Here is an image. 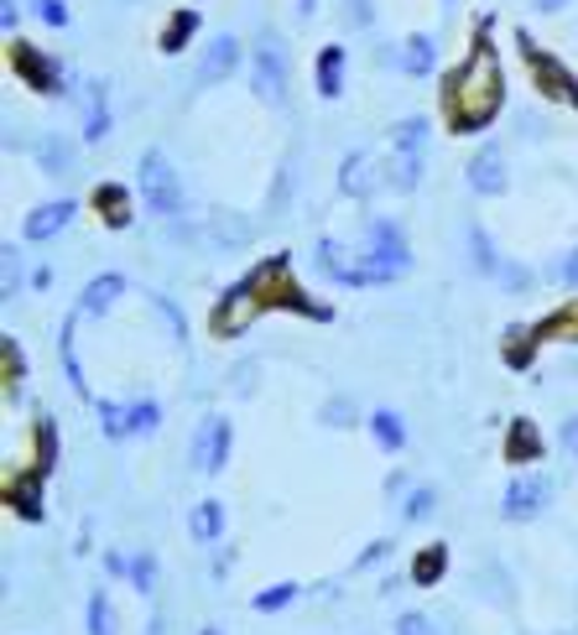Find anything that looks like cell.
I'll list each match as a JSON object with an SVG mask.
<instances>
[{"label":"cell","mask_w":578,"mask_h":635,"mask_svg":"<svg viewBox=\"0 0 578 635\" xmlns=\"http://www.w3.org/2000/svg\"><path fill=\"white\" fill-rule=\"evenodd\" d=\"M0 26H5V37H16V26H21V5H16V0H0Z\"/></svg>","instance_id":"7dc6e473"},{"label":"cell","mask_w":578,"mask_h":635,"mask_svg":"<svg viewBox=\"0 0 578 635\" xmlns=\"http://www.w3.org/2000/svg\"><path fill=\"white\" fill-rule=\"evenodd\" d=\"M230 448H235V427H230V417L209 412V417H199L193 437H188V464H193L203 479H214V475H224Z\"/></svg>","instance_id":"8992f818"},{"label":"cell","mask_w":578,"mask_h":635,"mask_svg":"<svg viewBox=\"0 0 578 635\" xmlns=\"http://www.w3.org/2000/svg\"><path fill=\"white\" fill-rule=\"evenodd\" d=\"M412 573H386L380 578V599H391V594H401V583H407Z\"/></svg>","instance_id":"681fc988"},{"label":"cell","mask_w":578,"mask_h":635,"mask_svg":"<svg viewBox=\"0 0 578 635\" xmlns=\"http://www.w3.org/2000/svg\"><path fill=\"white\" fill-rule=\"evenodd\" d=\"M397 68L407 79H433V68H438V37H433V32H412V37L401 42Z\"/></svg>","instance_id":"ac0fdd59"},{"label":"cell","mask_w":578,"mask_h":635,"mask_svg":"<svg viewBox=\"0 0 578 635\" xmlns=\"http://www.w3.org/2000/svg\"><path fill=\"white\" fill-rule=\"evenodd\" d=\"M496 287H500V292H511V298H521V292H532V287H537V277H532L521 260H500Z\"/></svg>","instance_id":"d590c367"},{"label":"cell","mask_w":578,"mask_h":635,"mask_svg":"<svg viewBox=\"0 0 578 635\" xmlns=\"http://www.w3.org/2000/svg\"><path fill=\"white\" fill-rule=\"evenodd\" d=\"M422 188V152H391V193Z\"/></svg>","instance_id":"d4e9b609"},{"label":"cell","mask_w":578,"mask_h":635,"mask_svg":"<svg viewBox=\"0 0 578 635\" xmlns=\"http://www.w3.org/2000/svg\"><path fill=\"white\" fill-rule=\"evenodd\" d=\"M547 334H553V338H578V302H568V308L547 323Z\"/></svg>","instance_id":"ee69618b"},{"label":"cell","mask_w":578,"mask_h":635,"mask_svg":"<svg viewBox=\"0 0 578 635\" xmlns=\"http://www.w3.org/2000/svg\"><path fill=\"white\" fill-rule=\"evenodd\" d=\"M292 193H298V146L281 157L277 178H271V199H266V219H287L292 209Z\"/></svg>","instance_id":"d6986e66"},{"label":"cell","mask_w":578,"mask_h":635,"mask_svg":"<svg viewBox=\"0 0 578 635\" xmlns=\"http://www.w3.org/2000/svg\"><path fill=\"white\" fill-rule=\"evenodd\" d=\"M193 32H199V11H173L162 26V53H182Z\"/></svg>","instance_id":"83f0119b"},{"label":"cell","mask_w":578,"mask_h":635,"mask_svg":"<svg viewBox=\"0 0 578 635\" xmlns=\"http://www.w3.org/2000/svg\"><path fill=\"white\" fill-rule=\"evenodd\" d=\"M558 443H563V448H568V454L578 458V417H568V422H563V427H558Z\"/></svg>","instance_id":"c3c4849f"},{"label":"cell","mask_w":578,"mask_h":635,"mask_svg":"<svg viewBox=\"0 0 578 635\" xmlns=\"http://www.w3.org/2000/svg\"><path fill=\"white\" fill-rule=\"evenodd\" d=\"M553 505V479L547 475H516L500 495V516L505 521H537Z\"/></svg>","instance_id":"9c48e42d"},{"label":"cell","mask_w":578,"mask_h":635,"mask_svg":"<svg viewBox=\"0 0 578 635\" xmlns=\"http://www.w3.org/2000/svg\"><path fill=\"white\" fill-rule=\"evenodd\" d=\"M443 104H448V120H454L459 131H479V125H490L496 110L505 104V68H500V53L485 37L469 47V58L459 63V74L448 79Z\"/></svg>","instance_id":"6da1fadb"},{"label":"cell","mask_w":578,"mask_h":635,"mask_svg":"<svg viewBox=\"0 0 578 635\" xmlns=\"http://www.w3.org/2000/svg\"><path fill=\"white\" fill-rule=\"evenodd\" d=\"M95 203L104 209V219H110V230H125V224H131V193H125V188H115V182H104L100 193H95Z\"/></svg>","instance_id":"f546056e"},{"label":"cell","mask_w":578,"mask_h":635,"mask_svg":"<svg viewBox=\"0 0 578 635\" xmlns=\"http://www.w3.org/2000/svg\"><path fill=\"white\" fill-rule=\"evenodd\" d=\"M359 266L376 277V287H391L397 277L412 271V245H407V230H401L391 214H370L365 219V239H359Z\"/></svg>","instance_id":"3957f363"},{"label":"cell","mask_w":578,"mask_h":635,"mask_svg":"<svg viewBox=\"0 0 578 635\" xmlns=\"http://www.w3.org/2000/svg\"><path fill=\"white\" fill-rule=\"evenodd\" d=\"M340 21H344V32H365V26H376V0H344Z\"/></svg>","instance_id":"60d3db41"},{"label":"cell","mask_w":578,"mask_h":635,"mask_svg":"<svg viewBox=\"0 0 578 635\" xmlns=\"http://www.w3.org/2000/svg\"><path fill=\"white\" fill-rule=\"evenodd\" d=\"M443 5H459V0H443Z\"/></svg>","instance_id":"680465c9"},{"label":"cell","mask_w":578,"mask_h":635,"mask_svg":"<svg viewBox=\"0 0 578 635\" xmlns=\"http://www.w3.org/2000/svg\"><path fill=\"white\" fill-rule=\"evenodd\" d=\"M95 417H100V433L110 437V443H120V437H131V422H125V401L100 397V401H95Z\"/></svg>","instance_id":"1f68e13d"},{"label":"cell","mask_w":578,"mask_h":635,"mask_svg":"<svg viewBox=\"0 0 578 635\" xmlns=\"http://www.w3.org/2000/svg\"><path fill=\"white\" fill-rule=\"evenodd\" d=\"M203 235H209L214 250H245V245L256 239V224H251L245 214H235V209H214L209 224H203Z\"/></svg>","instance_id":"9a60e30c"},{"label":"cell","mask_w":578,"mask_h":635,"mask_svg":"<svg viewBox=\"0 0 578 635\" xmlns=\"http://www.w3.org/2000/svg\"><path fill=\"white\" fill-rule=\"evenodd\" d=\"M319 422L329 427V433L355 427V401H349V397H329V401H323V412H319Z\"/></svg>","instance_id":"ab89813d"},{"label":"cell","mask_w":578,"mask_h":635,"mask_svg":"<svg viewBox=\"0 0 578 635\" xmlns=\"http://www.w3.org/2000/svg\"><path fill=\"white\" fill-rule=\"evenodd\" d=\"M464 250H469V266H475L479 277H490L496 281V271H500V250H496V239H490V230H485V224H469V230H464Z\"/></svg>","instance_id":"ffe728a7"},{"label":"cell","mask_w":578,"mask_h":635,"mask_svg":"<svg viewBox=\"0 0 578 635\" xmlns=\"http://www.w3.org/2000/svg\"><path fill=\"white\" fill-rule=\"evenodd\" d=\"M188 536L203 542V547H214V542L224 536V500H199L193 516H188Z\"/></svg>","instance_id":"7402d4cb"},{"label":"cell","mask_w":578,"mask_h":635,"mask_svg":"<svg viewBox=\"0 0 578 635\" xmlns=\"http://www.w3.org/2000/svg\"><path fill=\"white\" fill-rule=\"evenodd\" d=\"M505 448H511V458H516V464H537V458H542V437H537V427H532V422H516V427H511V443H505Z\"/></svg>","instance_id":"836d02e7"},{"label":"cell","mask_w":578,"mask_h":635,"mask_svg":"<svg viewBox=\"0 0 578 635\" xmlns=\"http://www.w3.org/2000/svg\"><path fill=\"white\" fill-rule=\"evenodd\" d=\"M380 557H391V542H386V536H380V542H370V547H365V553L349 562V573H359V568H376Z\"/></svg>","instance_id":"bcb514c9"},{"label":"cell","mask_w":578,"mask_h":635,"mask_svg":"<svg viewBox=\"0 0 578 635\" xmlns=\"http://www.w3.org/2000/svg\"><path fill=\"white\" fill-rule=\"evenodd\" d=\"M391 635H438V625H433L427 615H418V610H407V615L397 620V631H391Z\"/></svg>","instance_id":"f6af8a7d"},{"label":"cell","mask_w":578,"mask_h":635,"mask_svg":"<svg viewBox=\"0 0 578 635\" xmlns=\"http://www.w3.org/2000/svg\"><path fill=\"white\" fill-rule=\"evenodd\" d=\"M391 188V157H376V152H349L340 161V193L355 203H370L376 193Z\"/></svg>","instance_id":"52a82bcc"},{"label":"cell","mask_w":578,"mask_h":635,"mask_svg":"<svg viewBox=\"0 0 578 635\" xmlns=\"http://www.w3.org/2000/svg\"><path fill=\"white\" fill-rule=\"evenodd\" d=\"M313 5H319V0H298V11H302V16H313Z\"/></svg>","instance_id":"9f6ffc18"},{"label":"cell","mask_w":578,"mask_h":635,"mask_svg":"<svg viewBox=\"0 0 578 635\" xmlns=\"http://www.w3.org/2000/svg\"><path fill=\"white\" fill-rule=\"evenodd\" d=\"M84 631L89 635H115V604H110L104 589H95L89 604H84Z\"/></svg>","instance_id":"4316f807"},{"label":"cell","mask_w":578,"mask_h":635,"mask_svg":"<svg viewBox=\"0 0 578 635\" xmlns=\"http://www.w3.org/2000/svg\"><path fill=\"white\" fill-rule=\"evenodd\" d=\"M313 271H319V277H329L334 287H349V277L359 271V256H349L340 239L323 235L319 245H313Z\"/></svg>","instance_id":"e0dca14e"},{"label":"cell","mask_w":578,"mask_h":635,"mask_svg":"<svg viewBox=\"0 0 578 635\" xmlns=\"http://www.w3.org/2000/svg\"><path fill=\"white\" fill-rule=\"evenodd\" d=\"M146 635H167V620L152 615V620H146Z\"/></svg>","instance_id":"11a10c76"},{"label":"cell","mask_w":578,"mask_h":635,"mask_svg":"<svg viewBox=\"0 0 578 635\" xmlns=\"http://www.w3.org/2000/svg\"><path fill=\"white\" fill-rule=\"evenodd\" d=\"M443 573H448V553H443V547H422L418 562H412V583L427 589V583H438Z\"/></svg>","instance_id":"e575fe53"},{"label":"cell","mask_w":578,"mask_h":635,"mask_svg":"<svg viewBox=\"0 0 578 635\" xmlns=\"http://www.w3.org/2000/svg\"><path fill=\"white\" fill-rule=\"evenodd\" d=\"M240 63H245V47H240L235 32H220V37L203 47L199 68H193V83L199 89H214V83H230L240 74Z\"/></svg>","instance_id":"30bf717a"},{"label":"cell","mask_w":578,"mask_h":635,"mask_svg":"<svg viewBox=\"0 0 578 635\" xmlns=\"http://www.w3.org/2000/svg\"><path fill=\"white\" fill-rule=\"evenodd\" d=\"M464 182H469V193L475 199H500L505 188H511V172H505V152H500L496 141L490 146H479L469 167H464Z\"/></svg>","instance_id":"8fae6325"},{"label":"cell","mask_w":578,"mask_h":635,"mask_svg":"<svg viewBox=\"0 0 578 635\" xmlns=\"http://www.w3.org/2000/svg\"><path fill=\"white\" fill-rule=\"evenodd\" d=\"M104 568H110V573H131V557H120V553H110V557H104Z\"/></svg>","instance_id":"f907efd6"},{"label":"cell","mask_w":578,"mask_h":635,"mask_svg":"<svg viewBox=\"0 0 578 635\" xmlns=\"http://www.w3.org/2000/svg\"><path fill=\"white\" fill-rule=\"evenodd\" d=\"M79 104H84V141L100 146V141L110 136V83L89 79L84 83V94H79Z\"/></svg>","instance_id":"2e32d148"},{"label":"cell","mask_w":578,"mask_h":635,"mask_svg":"<svg viewBox=\"0 0 578 635\" xmlns=\"http://www.w3.org/2000/svg\"><path fill=\"white\" fill-rule=\"evenodd\" d=\"M245 68H251V94H256L260 104H271V110H287V104H292V53H287L277 26H260Z\"/></svg>","instance_id":"277c9868"},{"label":"cell","mask_w":578,"mask_h":635,"mask_svg":"<svg viewBox=\"0 0 578 635\" xmlns=\"http://www.w3.org/2000/svg\"><path fill=\"white\" fill-rule=\"evenodd\" d=\"M131 589H136V594H157V553H146V547H141L136 557H131Z\"/></svg>","instance_id":"8d00e7d4"},{"label":"cell","mask_w":578,"mask_h":635,"mask_svg":"<svg viewBox=\"0 0 578 635\" xmlns=\"http://www.w3.org/2000/svg\"><path fill=\"white\" fill-rule=\"evenodd\" d=\"M277 287H287V266H281V260L260 266V271H251L240 287H230L224 302L214 308V338H240V334H245V328H251V323L277 302V298H271Z\"/></svg>","instance_id":"7a4b0ae2"},{"label":"cell","mask_w":578,"mask_h":635,"mask_svg":"<svg viewBox=\"0 0 578 635\" xmlns=\"http://www.w3.org/2000/svg\"><path fill=\"white\" fill-rule=\"evenodd\" d=\"M427 136H433V125H427L422 115H407V120L391 125V152H422Z\"/></svg>","instance_id":"484cf974"},{"label":"cell","mask_w":578,"mask_h":635,"mask_svg":"<svg viewBox=\"0 0 578 635\" xmlns=\"http://www.w3.org/2000/svg\"><path fill=\"white\" fill-rule=\"evenodd\" d=\"M199 635H224V631H220V625H203V631H199Z\"/></svg>","instance_id":"6f0895ef"},{"label":"cell","mask_w":578,"mask_h":635,"mask_svg":"<svg viewBox=\"0 0 578 635\" xmlns=\"http://www.w3.org/2000/svg\"><path fill=\"white\" fill-rule=\"evenodd\" d=\"M532 68H537V79H542V94L547 100H568V104H578V94H574V79L563 74L553 58H542V53H532Z\"/></svg>","instance_id":"cb8c5ba5"},{"label":"cell","mask_w":578,"mask_h":635,"mask_svg":"<svg viewBox=\"0 0 578 635\" xmlns=\"http://www.w3.org/2000/svg\"><path fill=\"white\" fill-rule=\"evenodd\" d=\"M125 292H131V281L120 277V271H104V277H95L79 292V302H74V318H79V323H89V318L115 313V302L125 298Z\"/></svg>","instance_id":"5bb4252c"},{"label":"cell","mask_w":578,"mask_h":635,"mask_svg":"<svg viewBox=\"0 0 578 635\" xmlns=\"http://www.w3.org/2000/svg\"><path fill=\"white\" fill-rule=\"evenodd\" d=\"M32 161L42 167V178H74L79 172V146L63 136V131H42L32 141Z\"/></svg>","instance_id":"7c38bea8"},{"label":"cell","mask_w":578,"mask_h":635,"mask_svg":"<svg viewBox=\"0 0 578 635\" xmlns=\"http://www.w3.org/2000/svg\"><path fill=\"white\" fill-rule=\"evenodd\" d=\"M256 376H260V359H240L230 370V391L235 397H256Z\"/></svg>","instance_id":"b9f144b4"},{"label":"cell","mask_w":578,"mask_h":635,"mask_svg":"<svg viewBox=\"0 0 578 635\" xmlns=\"http://www.w3.org/2000/svg\"><path fill=\"white\" fill-rule=\"evenodd\" d=\"M230 562H235V557H230V553H214V562H209V573H214V578H224V573H230Z\"/></svg>","instance_id":"816d5d0a"},{"label":"cell","mask_w":578,"mask_h":635,"mask_svg":"<svg viewBox=\"0 0 578 635\" xmlns=\"http://www.w3.org/2000/svg\"><path fill=\"white\" fill-rule=\"evenodd\" d=\"M319 94L323 100H340L344 94V47L340 42H329L319 53Z\"/></svg>","instance_id":"603a6c76"},{"label":"cell","mask_w":578,"mask_h":635,"mask_svg":"<svg viewBox=\"0 0 578 635\" xmlns=\"http://www.w3.org/2000/svg\"><path fill=\"white\" fill-rule=\"evenodd\" d=\"M365 427H370L380 454H401V448H407V422H401V412H391V406H376Z\"/></svg>","instance_id":"44dd1931"},{"label":"cell","mask_w":578,"mask_h":635,"mask_svg":"<svg viewBox=\"0 0 578 635\" xmlns=\"http://www.w3.org/2000/svg\"><path fill=\"white\" fill-rule=\"evenodd\" d=\"M0 256H5V271H0V298L11 302V298H21V287H26V256H21L16 245H5Z\"/></svg>","instance_id":"d6a6232c"},{"label":"cell","mask_w":578,"mask_h":635,"mask_svg":"<svg viewBox=\"0 0 578 635\" xmlns=\"http://www.w3.org/2000/svg\"><path fill=\"white\" fill-rule=\"evenodd\" d=\"M125 422H131V437H152L162 427V401H152V397L125 401Z\"/></svg>","instance_id":"f1b7e54d"},{"label":"cell","mask_w":578,"mask_h":635,"mask_svg":"<svg viewBox=\"0 0 578 635\" xmlns=\"http://www.w3.org/2000/svg\"><path fill=\"white\" fill-rule=\"evenodd\" d=\"M433 511H438V490H433V484H418V490H407V495H401V521H407V526L427 521Z\"/></svg>","instance_id":"4dcf8cb0"},{"label":"cell","mask_w":578,"mask_h":635,"mask_svg":"<svg viewBox=\"0 0 578 635\" xmlns=\"http://www.w3.org/2000/svg\"><path fill=\"white\" fill-rule=\"evenodd\" d=\"M141 203H146V214L152 219H173L182 214V178L173 172V161H167V152L162 146H152V152H141Z\"/></svg>","instance_id":"5b68a950"},{"label":"cell","mask_w":578,"mask_h":635,"mask_svg":"<svg viewBox=\"0 0 578 635\" xmlns=\"http://www.w3.org/2000/svg\"><path fill=\"white\" fill-rule=\"evenodd\" d=\"M32 16L42 21V26H68V0H32Z\"/></svg>","instance_id":"7bdbcfd3"},{"label":"cell","mask_w":578,"mask_h":635,"mask_svg":"<svg viewBox=\"0 0 578 635\" xmlns=\"http://www.w3.org/2000/svg\"><path fill=\"white\" fill-rule=\"evenodd\" d=\"M302 594V583H271V589H260L251 604H256L260 615H277V610H287V604H298Z\"/></svg>","instance_id":"74e56055"},{"label":"cell","mask_w":578,"mask_h":635,"mask_svg":"<svg viewBox=\"0 0 578 635\" xmlns=\"http://www.w3.org/2000/svg\"><path fill=\"white\" fill-rule=\"evenodd\" d=\"M11 74L26 89H37V94H58L63 89V68L53 63V53H42V47H32L21 37H11Z\"/></svg>","instance_id":"ba28073f"},{"label":"cell","mask_w":578,"mask_h":635,"mask_svg":"<svg viewBox=\"0 0 578 635\" xmlns=\"http://www.w3.org/2000/svg\"><path fill=\"white\" fill-rule=\"evenodd\" d=\"M74 214H79V203L74 199H53V203H37L32 214L21 219V235L32 239V245H47V239H58L68 224H74Z\"/></svg>","instance_id":"4fadbf2b"},{"label":"cell","mask_w":578,"mask_h":635,"mask_svg":"<svg viewBox=\"0 0 578 635\" xmlns=\"http://www.w3.org/2000/svg\"><path fill=\"white\" fill-rule=\"evenodd\" d=\"M563 5H574V0H537V11H547V16H558Z\"/></svg>","instance_id":"db71d44e"},{"label":"cell","mask_w":578,"mask_h":635,"mask_svg":"<svg viewBox=\"0 0 578 635\" xmlns=\"http://www.w3.org/2000/svg\"><path fill=\"white\" fill-rule=\"evenodd\" d=\"M542 277L553 281V287H568V292H578V245L547 260V271H542Z\"/></svg>","instance_id":"f35d334b"},{"label":"cell","mask_w":578,"mask_h":635,"mask_svg":"<svg viewBox=\"0 0 578 635\" xmlns=\"http://www.w3.org/2000/svg\"><path fill=\"white\" fill-rule=\"evenodd\" d=\"M401 490H407V475H401V469L397 475H386V495H401Z\"/></svg>","instance_id":"f5cc1de1"}]
</instances>
